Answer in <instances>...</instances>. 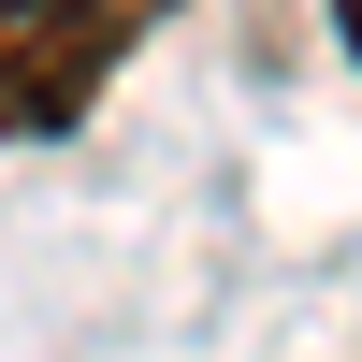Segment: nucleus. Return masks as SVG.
<instances>
[{
  "label": "nucleus",
  "mask_w": 362,
  "mask_h": 362,
  "mask_svg": "<svg viewBox=\"0 0 362 362\" xmlns=\"http://www.w3.org/2000/svg\"><path fill=\"white\" fill-rule=\"evenodd\" d=\"M131 58V0H0V145H58Z\"/></svg>",
  "instance_id": "obj_1"
},
{
  "label": "nucleus",
  "mask_w": 362,
  "mask_h": 362,
  "mask_svg": "<svg viewBox=\"0 0 362 362\" xmlns=\"http://www.w3.org/2000/svg\"><path fill=\"white\" fill-rule=\"evenodd\" d=\"M334 29H348V58H362V0H334Z\"/></svg>",
  "instance_id": "obj_2"
}]
</instances>
